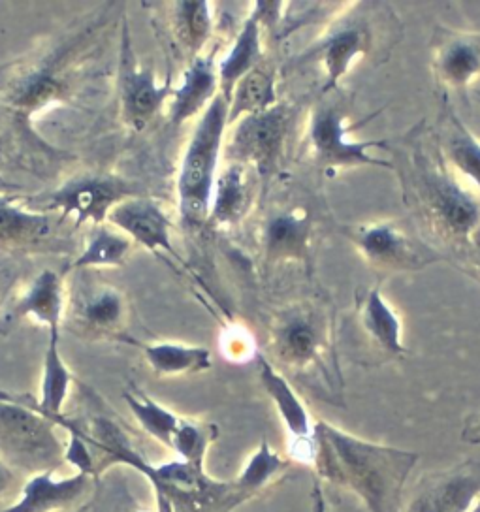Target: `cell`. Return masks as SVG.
Returning a JSON list of instances; mask_svg holds the SVG:
<instances>
[{"mask_svg":"<svg viewBox=\"0 0 480 512\" xmlns=\"http://www.w3.org/2000/svg\"><path fill=\"white\" fill-rule=\"evenodd\" d=\"M471 247H473V253H475V260H477V266H479L480 270V228L473 234V238H471V243H469Z\"/></svg>","mask_w":480,"mask_h":512,"instance_id":"cell-40","label":"cell"},{"mask_svg":"<svg viewBox=\"0 0 480 512\" xmlns=\"http://www.w3.org/2000/svg\"><path fill=\"white\" fill-rule=\"evenodd\" d=\"M356 322L375 349L390 358H401L407 347L403 343V322L398 311L386 300L379 287L364 290L356 302Z\"/></svg>","mask_w":480,"mask_h":512,"instance_id":"cell-22","label":"cell"},{"mask_svg":"<svg viewBox=\"0 0 480 512\" xmlns=\"http://www.w3.org/2000/svg\"><path fill=\"white\" fill-rule=\"evenodd\" d=\"M8 285H10L8 275L0 270V305H2V300H4V296L8 292Z\"/></svg>","mask_w":480,"mask_h":512,"instance_id":"cell-41","label":"cell"},{"mask_svg":"<svg viewBox=\"0 0 480 512\" xmlns=\"http://www.w3.org/2000/svg\"><path fill=\"white\" fill-rule=\"evenodd\" d=\"M64 224L53 213L25 206L23 196L0 192V249L16 253H61L70 251L68 240L59 238Z\"/></svg>","mask_w":480,"mask_h":512,"instance_id":"cell-14","label":"cell"},{"mask_svg":"<svg viewBox=\"0 0 480 512\" xmlns=\"http://www.w3.org/2000/svg\"><path fill=\"white\" fill-rule=\"evenodd\" d=\"M16 471L0 460V501L14 490Z\"/></svg>","mask_w":480,"mask_h":512,"instance_id":"cell-37","label":"cell"},{"mask_svg":"<svg viewBox=\"0 0 480 512\" xmlns=\"http://www.w3.org/2000/svg\"><path fill=\"white\" fill-rule=\"evenodd\" d=\"M268 343L285 368L305 375L320 373L332 392H341L336 320L326 305L307 300L283 307L270 322Z\"/></svg>","mask_w":480,"mask_h":512,"instance_id":"cell-4","label":"cell"},{"mask_svg":"<svg viewBox=\"0 0 480 512\" xmlns=\"http://www.w3.org/2000/svg\"><path fill=\"white\" fill-rule=\"evenodd\" d=\"M467 512H480V496L475 499V503L471 505V509Z\"/></svg>","mask_w":480,"mask_h":512,"instance_id":"cell-42","label":"cell"},{"mask_svg":"<svg viewBox=\"0 0 480 512\" xmlns=\"http://www.w3.org/2000/svg\"><path fill=\"white\" fill-rule=\"evenodd\" d=\"M64 296V275L53 270L38 273L16 302L0 313V334L12 332L21 322H36L48 332H61Z\"/></svg>","mask_w":480,"mask_h":512,"instance_id":"cell-18","label":"cell"},{"mask_svg":"<svg viewBox=\"0 0 480 512\" xmlns=\"http://www.w3.org/2000/svg\"><path fill=\"white\" fill-rule=\"evenodd\" d=\"M256 368H258L260 383L264 386L266 394L270 396V400L273 401L277 413L283 418V424L287 426L288 433L298 443H304L309 452L311 443H313V426L315 424L311 422V415L307 413L304 401L298 398V394L288 383L287 377L281 371H277L268 358L258 356Z\"/></svg>","mask_w":480,"mask_h":512,"instance_id":"cell-25","label":"cell"},{"mask_svg":"<svg viewBox=\"0 0 480 512\" xmlns=\"http://www.w3.org/2000/svg\"><path fill=\"white\" fill-rule=\"evenodd\" d=\"M125 403H127L130 413L138 420V424L144 428L145 433H149L155 441H159L164 447H172V439L176 435L181 416L172 413L170 409H166L157 401L151 400L138 388L125 390Z\"/></svg>","mask_w":480,"mask_h":512,"instance_id":"cell-32","label":"cell"},{"mask_svg":"<svg viewBox=\"0 0 480 512\" xmlns=\"http://www.w3.org/2000/svg\"><path fill=\"white\" fill-rule=\"evenodd\" d=\"M253 170L240 162L226 160L215 181L208 223L215 228H232L251 208Z\"/></svg>","mask_w":480,"mask_h":512,"instance_id":"cell-24","label":"cell"},{"mask_svg":"<svg viewBox=\"0 0 480 512\" xmlns=\"http://www.w3.org/2000/svg\"><path fill=\"white\" fill-rule=\"evenodd\" d=\"M290 117V108L279 102L266 112L236 121L224 138V159L245 164L256 176H270L287 140Z\"/></svg>","mask_w":480,"mask_h":512,"instance_id":"cell-13","label":"cell"},{"mask_svg":"<svg viewBox=\"0 0 480 512\" xmlns=\"http://www.w3.org/2000/svg\"><path fill=\"white\" fill-rule=\"evenodd\" d=\"M432 72L445 89H469L480 78V31L437 27L432 36Z\"/></svg>","mask_w":480,"mask_h":512,"instance_id":"cell-15","label":"cell"},{"mask_svg":"<svg viewBox=\"0 0 480 512\" xmlns=\"http://www.w3.org/2000/svg\"><path fill=\"white\" fill-rule=\"evenodd\" d=\"M57 424L29 400L0 392V460L25 473H55L64 462L63 439Z\"/></svg>","mask_w":480,"mask_h":512,"instance_id":"cell-6","label":"cell"},{"mask_svg":"<svg viewBox=\"0 0 480 512\" xmlns=\"http://www.w3.org/2000/svg\"><path fill=\"white\" fill-rule=\"evenodd\" d=\"M347 238L371 268L383 272H420L443 260L405 226L392 221L354 224Z\"/></svg>","mask_w":480,"mask_h":512,"instance_id":"cell-12","label":"cell"},{"mask_svg":"<svg viewBox=\"0 0 480 512\" xmlns=\"http://www.w3.org/2000/svg\"><path fill=\"white\" fill-rule=\"evenodd\" d=\"M416 202L426 221L445 240L469 245L480 228V202L477 194L452 176L445 166L428 164L418 157L415 164Z\"/></svg>","mask_w":480,"mask_h":512,"instance_id":"cell-9","label":"cell"},{"mask_svg":"<svg viewBox=\"0 0 480 512\" xmlns=\"http://www.w3.org/2000/svg\"><path fill=\"white\" fill-rule=\"evenodd\" d=\"M351 130L343 106L334 100H322L313 106L304 134V151L309 160L324 172L360 166L394 170L390 160L375 155V151L388 149L386 140H352Z\"/></svg>","mask_w":480,"mask_h":512,"instance_id":"cell-10","label":"cell"},{"mask_svg":"<svg viewBox=\"0 0 480 512\" xmlns=\"http://www.w3.org/2000/svg\"><path fill=\"white\" fill-rule=\"evenodd\" d=\"M2 181V179H0ZM8 189H14L12 185H8V183H0V192H6Z\"/></svg>","mask_w":480,"mask_h":512,"instance_id":"cell-43","label":"cell"},{"mask_svg":"<svg viewBox=\"0 0 480 512\" xmlns=\"http://www.w3.org/2000/svg\"><path fill=\"white\" fill-rule=\"evenodd\" d=\"M217 64L215 51L202 53L187 64L181 83L174 87V95L168 102V117L174 127H183L187 121L200 117L219 96Z\"/></svg>","mask_w":480,"mask_h":512,"instance_id":"cell-21","label":"cell"},{"mask_svg":"<svg viewBox=\"0 0 480 512\" xmlns=\"http://www.w3.org/2000/svg\"><path fill=\"white\" fill-rule=\"evenodd\" d=\"M95 479L76 473L57 479L53 473L32 475L23 484L21 496L0 512H74L93 490Z\"/></svg>","mask_w":480,"mask_h":512,"instance_id":"cell-20","label":"cell"},{"mask_svg":"<svg viewBox=\"0 0 480 512\" xmlns=\"http://www.w3.org/2000/svg\"><path fill=\"white\" fill-rule=\"evenodd\" d=\"M134 196H144L138 183L106 172H81L63 181L53 191L25 198V206L42 213H53L63 223L72 221L78 230L83 224L100 226L115 206Z\"/></svg>","mask_w":480,"mask_h":512,"instance_id":"cell-8","label":"cell"},{"mask_svg":"<svg viewBox=\"0 0 480 512\" xmlns=\"http://www.w3.org/2000/svg\"><path fill=\"white\" fill-rule=\"evenodd\" d=\"M221 345H223L224 354L234 362H243V360L251 358L253 351H255L251 336L243 330H238V328L228 330L223 336Z\"/></svg>","mask_w":480,"mask_h":512,"instance_id":"cell-36","label":"cell"},{"mask_svg":"<svg viewBox=\"0 0 480 512\" xmlns=\"http://www.w3.org/2000/svg\"><path fill=\"white\" fill-rule=\"evenodd\" d=\"M277 104V70L268 61H262L236 83L228 102V127L247 115L266 112Z\"/></svg>","mask_w":480,"mask_h":512,"instance_id":"cell-29","label":"cell"},{"mask_svg":"<svg viewBox=\"0 0 480 512\" xmlns=\"http://www.w3.org/2000/svg\"><path fill=\"white\" fill-rule=\"evenodd\" d=\"M217 437H219V428L213 422L181 418L170 450L176 452L181 462L204 469L208 450Z\"/></svg>","mask_w":480,"mask_h":512,"instance_id":"cell-34","label":"cell"},{"mask_svg":"<svg viewBox=\"0 0 480 512\" xmlns=\"http://www.w3.org/2000/svg\"><path fill=\"white\" fill-rule=\"evenodd\" d=\"M309 462L320 479L354 492L369 512H401L403 490L418 454L371 443L317 420Z\"/></svg>","mask_w":480,"mask_h":512,"instance_id":"cell-2","label":"cell"},{"mask_svg":"<svg viewBox=\"0 0 480 512\" xmlns=\"http://www.w3.org/2000/svg\"><path fill=\"white\" fill-rule=\"evenodd\" d=\"M213 4L206 0H177L166 4V27L187 63L204 53L213 34Z\"/></svg>","mask_w":480,"mask_h":512,"instance_id":"cell-23","label":"cell"},{"mask_svg":"<svg viewBox=\"0 0 480 512\" xmlns=\"http://www.w3.org/2000/svg\"><path fill=\"white\" fill-rule=\"evenodd\" d=\"M341 6L343 4L332 2H283L281 17L273 34L277 40H283L309 23L334 16Z\"/></svg>","mask_w":480,"mask_h":512,"instance_id":"cell-35","label":"cell"},{"mask_svg":"<svg viewBox=\"0 0 480 512\" xmlns=\"http://www.w3.org/2000/svg\"><path fill=\"white\" fill-rule=\"evenodd\" d=\"M228 130V100L221 93L209 104L192 130L177 174V206L187 226L208 223L215 181L221 170Z\"/></svg>","mask_w":480,"mask_h":512,"instance_id":"cell-5","label":"cell"},{"mask_svg":"<svg viewBox=\"0 0 480 512\" xmlns=\"http://www.w3.org/2000/svg\"><path fill=\"white\" fill-rule=\"evenodd\" d=\"M74 386V375L61 354V332H49L48 349L44 354V371L40 398L29 400L32 409L46 418L64 415L63 407Z\"/></svg>","mask_w":480,"mask_h":512,"instance_id":"cell-31","label":"cell"},{"mask_svg":"<svg viewBox=\"0 0 480 512\" xmlns=\"http://www.w3.org/2000/svg\"><path fill=\"white\" fill-rule=\"evenodd\" d=\"M87 512H102V511H96L95 507L89 503V509H87Z\"/></svg>","mask_w":480,"mask_h":512,"instance_id":"cell-46","label":"cell"},{"mask_svg":"<svg viewBox=\"0 0 480 512\" xmlns=\"http://www.w3.org/2000/svg\"><path fill=\"white\" fill-rule=\"evenodd\" d=\"M290 467V462L285 460L279 452H275L266 439L260 441V445L251 456V460L243 467L240 477L236 479V484L241 490V494L247 497L256 496L262 492L273 480L279 479Z\"/></svg>","mask_w":480,"mask_h":512,"instance_id":"cell-33","label":"cell"},{"mask_svg":"<svg viewBox=\"0 0 480 512\" xmlns=\"http://www.w3.org/2000/svg\"><path fill=\"white\" fill-rule=\"evenodd\" d=\"M145 362L157 377L198 375L213 368V356L208 347L185 343H140Z\"/></svg>","mask_w":480,"mask_h":512,"instance_id":"cell-30","label":"cell"},{"mask_svg":"<svg viewBox=\"0 0 480 512\" xmlns=\"http://www.w3.org/2000/svg\"><path fill=\"white\" fill-rule=\"evenodd\" d=\"M174 95L172 80L159 83L151 66L138 61L132 48L127 14L121 19L119 66H117V100L119 117L132 132H144Z\"/></svg>","mask_w":480,"mask_h":512,"instance_id":"cell-11","label":"cell"},{"mask_svg":"<svg viewBox=\"0 0 480 512\" xmlns=\"http://www.w3.org/2000/svg\"><path fill=\"white\" fill-rule=\"evenodd\" d=\"M125 6L108 2L27 55L0 64V159L27 174H59L74 155L36 127L49 113L81 112L104 93L108 51Z\"/></svg>","mask_w":480,"mask_h":512,"instance_id":"cell-1","label":"cell"},{"mask_svg":"<svg viewBox=\"0 0 480 512\" xmlns=\"http://www.w3.org/2000/svg\"><path fill=\"white\" fill-rule=\"evenodd\" d=\"M262 21L251 6L249 16L245 17L232 48L217 64L219 70V93L230 102L232 91L236 83L249 74L255 66L264 61V48H262Z\"/></svg>","mask_w":480,"mask_h":512,"instance_id":"cell-26","label":"cell"},{"mask_svg":"<svg viewBox=\"0 0 480 512\" xmlns=\"http://www.w3.org/2000/svg\"><path fill=\"white\" fill-rule=\"evenodd\" d=\"M313 241V215L302 204L273 211L260 230L262 255L270 264L307 262L313 255Z\"/></svg>","mask_w":480,"mask_h":512,"instance_id":"cell-16","label":"cell"},{"mask_svg":"<svg viewBox=\"0 0 480 512\" xmlns=\"http://www.w3.org/2000/svg\"><path fill=\"white\" fill-rule=\"evenodd\" d=\"M462 439L471 445H480V413L469 418L462 430Z\"/></svg>","mask_w":480,"mask_h":512,"instance_id":"cell-38","label":"cell"},{"mask_svg":"<svg viewBox=\"0 0 480 512\" xmlns=\"http://www.w3.org/2000/svg\"><path fill=\"white\" fill-rule=\"evenodd\" d=\"M480 496V462H465L424 480L405 512H467Z\"/></svg>","mask_w":480,"mask_h":512,"instance_id":"cell-19","label":"cell"},{"mask_svg":"<svg viewBox=\"0 0 480 512\" xmlns=\"http://www.w3.org/2000/svg\"><path fill=\"white\" fill-rule=\"evenodd\" d=\"M311 497H313V507H311V512H330V507H328V501H326V496H324V492H322L320 482H315V484H313Z\"/></svg>","mask_w":480,"mask_h":512,"instance_id":"cell-39","label":"cell"},{"mask_svg":"<svg viewBox=\"0 0 480 512\" xmlns=\"http://www.w3.org/2000/svg\"><path fill=\"white\" fill-rule=\"evenodd\" d=\"M87 509H89V505H83V507H81V509H78V511H74V512H87Z\"/></svg>","mask_w":480,"mask_h":512,"instance_id":"cell-45","label":"cell"},{"mask_svg":"<svg viewBox=\"0 0 480 512\" xmlns=\"http://www.w3.org/2000/svg\"><path fill=\"white\" fill-rule=\"evenodd\" d=\"M134 249V241L113 226H93L78 256L70 260L66 273L98 272L106 268L125 266Z\"/></svg>","mask_w":480,"mask_h":512,"instance_id":"cell-28","label":"cell"},{"mask_svg":"<svg viewBox=\"0 0 480 512\" xmlns=\"http://www.w3.org/2000/svg\"><path fill=\"white\" fill-rule=\"evenodd\" d=\"M401 38V21L383 2H345L319 40L302 55V63L320 64L326 80L322 96L339 89L354 64L386 59Z\"/></svg>","mask_w":480,"mask_h":512,"instance_id":"cell-3","label":"cell"},{"mask_svg":"<svg viewBox=\"0 0 480 512\" xmlns=\"http://www.w3.org/2000/svg\"><path fill=\"white\" fill-rule=\"evenodd\" d=\"M63 328L87 341H127L132 305L123 288L93 272L64 281Z\"/></svg>","mask_w":480,"mask_h":512,"instance_id":"cell-7","label":"cell"},{"mask_svg":"<svg viewBox=\"0 0 480 512\" xmlns=\"http://www.w3.org/2000/svg\"><path fill=\"white\" fill-rule=\"evenodd\" d=\"M106 223L147 251L155 255L166 253L179 260L172 245V219L159 200L145 194L128 198L110 211Z\"/></svg>","mask_w":480,"mask_h":512,"instance_id":"cell-17","label":"cell"},{"mask_svg":"<svg viewBox=\"0 0 480 512\" xmlns=\"http://www.w3.org/2000/svg\"><path fill=\"white\" fill-rule=\"evenodd\" d=\"M473 95H475V100H477V102H479V106H480V89H475V91H473Z\"/></svg>","mask_w":480,"mask_h":512,"instance_id":"cell-44","label":"cell"},{"mask_svg":"<svg viewBox=\"0 0 480 512\" xmlns=\"http://www.w3.org/2000/svg\"><path fill=\"white\" fill-rule=\"evenodd\" d=\"M441 153L448 172L480 194V140L454 112L443 125Z\"/></svg>","mask_w":480,"mask_h":512,"instance_id":"cell-27","label":"cell"}]
</instances>
